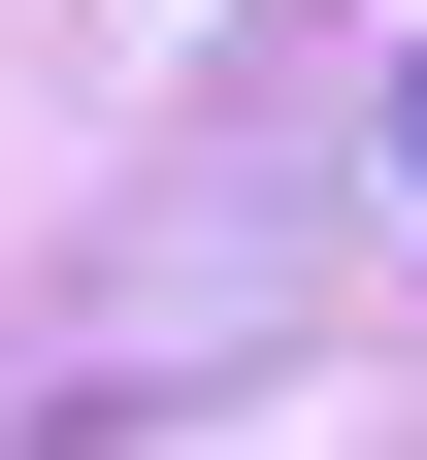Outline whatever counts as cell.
<instances>
[{"mask_svg":"<svg viewBox=\"0 0 427 460\" xmlns=\"http://www.w3.org/2000/svg\"><path fill=\"white\" fill-rule=\"evenodd\" d=\"M395 164H427V99H395Z\"/></svg>","mask_w":427,"mask_h":460,"instance_id":"obj_1","label":"cell"}]
</instances>
